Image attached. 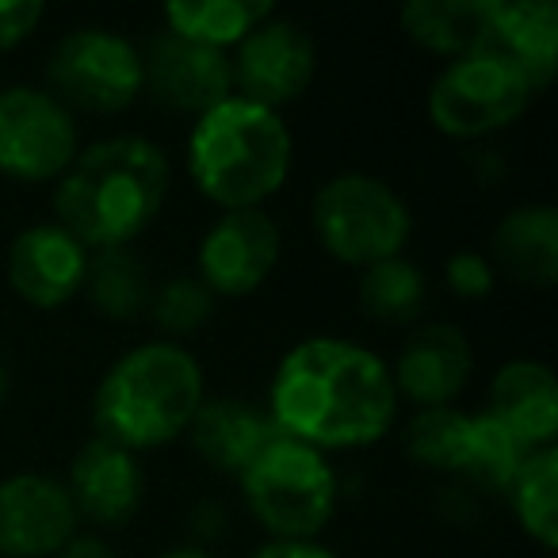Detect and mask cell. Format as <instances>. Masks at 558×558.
I'll list each match as a JSON object with an SVG mask.
<instances>
[{"label": "cell", "mask_w": 558, "mask_h": 558, "mask_svg": "<svg viewBox=\"0 0 558 558\" xmlns=\"http://www.w3.org/2000/svg\"><path fill=\"white\" fill-rule=\"evenodd\" d=\"M486 256L497 279L505 276L517 288L547 291L558 276V207L539 199L505 210Z\"/></svg>", "instance_id": "obj_19"}, {"label": "cell", "mask_w": 558, "mask_h": 558, "mask_svg": "<svg viewBox=\"0 0 558 558\" xmlns=\"http://www.w3.org/2000/svg\"><path fill=\"white\" fill-rule=\"evenodd\" d=\"M81 295L93 303L96 314L111 322H134L146 314L154 283L134 248H100L88 256V276Z\"/></svg>", "instance_id": "obj_24"}, {"label": "cell", "mask_w": 558, "mask_h": 558, "mask_svg": "<svg viewBox=\"0 0 558 558\" xmlns=\"http://www.w3.org/2000/svg\"><path fill=\"white\" fill-rule=\"evenodd\" d=\"M207 398V375L187 344L142 341L104 372L93 395L96 436L119 448L154 451L180 440Z\"/></svg>", "instance_id": "obj_3"}, {"label": "cell", "mask_w": 558, "mask_h": 558, "mask_svg": "<svg viewBox=\"0 0 558 558\" xmlns=\"http://www.w3.org/2000/svg\"><path fill=\"white\" fill-rule=\"evenodd\" d=\"M47 20L43 0H0V54L24 47Z\"/></svg>", "instance_id": "obj_29"}, {"label": "cell", "mask_w": 558, "mask_h": 558, "mask_svg": "<svg viewBox=\"0 0 558 558\" xmlns=\"http://www.w3.org/2000/svg\"><path fill=\"white\" fill-rule=\"evenodd\" d=\"M486 413L524 451L555 448L558 440V383L550 364L535 356L505 360L489 379Z\"/></svg>", "instance_id": "obj_17"}, {"label": "cell", "mask_w": 558, "mask_h": 558, "mask_svg": "<svg viewBox=\"0 0 558 558\" xmlns=\"http://www.w3.org/2000/svg\"><path fill=\"white\" fill-rule=\"evenodd\" d=\"M311 226L337 264L364 271L402 256L413 238V210L395 184L372 172H337L314 192Z\"/></svg>", "instance_id": "obj_6"}, {"label": "cell", "mask_w": 558, "mask_h": 558, "mask_svg": "<svg viewBox=\"0 0 558 558\" xmlns=\"http://www.w3.org/2000/svg\"><path fill=\"white\" fill-rule=\"evenodd\" d=\"M77 116H119L142 100V47L116 27H77L47 58V85Z\"/></svg>", "instance_id": "obj_7"}, {"label": "cell", "mask_w": 558, "mask_h": 558, "mask_svg": "<svg viewBox=\"0 0 558 558\" xmlns=\"http://www.w3.org/2000/svg\"><path fill=\"white\" fill-rule=\"evenodd\" d=\"M283 256V230L264 207L222 210L195 248V276L215 299H245L260 291Z\"/></svg>", "instance_id": "obj_11"}, {"label": "cell", "mask_w": 558, "mask_h": 558, "mask_svg": "<svg viewBox=\"0 0 558 558\" xmlns=\"http://www.w3.org/2000/svg\"><path fill=\"white\" fill-rule=\"evenodd\" d=\"M54 558H119V555L100 532H77Z\"/></svg>", "instance_id": "obj_32"}, {"label": "cell", "mask_w": 558, "mask_h": 558, "mask_svg": "<svg viewBox=\"0 0 558 558\" xmlns=\"http://www.w3.org/2000/svg\"><path fill=\"white\" fill-rule=\"evenodd\" d=\"M444 283L463 303H478V299H486L497 288V271L489 264V256L478 253V248H456L444 260Z\"/></svg>", "instance_id": "obj_28"}, {"label": "cell", "mask_w": 558, "mask_h": 558, "mask_svg": "<svg viewBox=\"0 0 558 558\" xmlns=\"http://www.w3.org/2000/svg\"><path fill=\"white\" fill-rule=\"evenodd\" d=\"M474 440V413L459 405H440V410H413V417L402 428L405 456L417 466L436 474L463 478L466 459H471Z\"/></svg>", "instance_id": "obj_23"}, {"label": "cell", "mask_w": 558, "mask_h": 558, "mask_svg": "<svg viewBox=\"0 0 558 558\" xmlns=\"http://www.w3.org/2000/svg\"><path fill=\"white\" fill-rule=\"evenodd\" d=\"M474 372V349L451 322H425L405 337L402 352L390 364L398 398L413 410L456 405Z\"/></svg>", "instance_id": "obj_16"}, {"label": "cell", "mask_w": 558, "mask_h": 558, "mask_svg": "<svg viewBox=\"0 0 558 558\" xmlns=\"http://www.w3.org/2000/svg\"><path fill=\"white\" fill-rule=\"evenodd\" d=\"M184 436L192 440V451L210 471L238 478L279 433L264 405H253L245 398H230V395L226 398L207 395Z\"/></svg>", "instance_id": "obj_20"}, {"label": "cell", "mask_w": 558, "mask_h": 558, "mask_svg": "<svg viewBox=\"0 0 558 558\" xmlns=\"http://www.w3.org/2000/svg\"><path fill=\"white\" fill-rule=\"evenodd\" d=\"M157 558H218L210 547H199V543H177V547L161 550Z\"/></svg>", "instance_id": "obj_33"}, {"label": "cell", "mask_w": 558, "mask_h": 558, "mask_svg": "<svg viewBox=\"0 0 558 558\" xmlns=\"http://www.w3.org/2000/svg\"><path fill=\"white\" fill-rule=\"evenodd\" d=\"M478 54L497 58L535 93H547L558 73L555 0H497Z\"/></svg>", "instance_id": "obj_18"}, {"label": "cell", "mask_w": 558, "mask_h": 558, "mask_svg": "<svg viewBox=\"0 0 558 558\" xmlns=\"http://www.w3.org/2000/svg\"><path fill=\"white\" fill-rule=\"evenodd\" d=\"M172 165L146 134H111L77 149L54 184V222L88 253L131 248L169 199Z\"/></svg>", "instance_id": "obj_2"}, {"label": "cell", "mask_w": 558, "mask_h": 558, "mask_svg": "<svg viewBox=\"0 0 558 558\" xmlns=\"http://www.w3.org/2000/svg\"><path fill=\"white\" fill-rule=\"evenodd\" d=\"M264 410L279 436L329 456L387 440L402 398L375 349L349 337H306L279 356Z\"/></svg>", "instance_id": "obj_1"}, {"label": "cell", "mask_w": 558, "mask_h": 558, "mask_svg": "<svg viewBox=\"0 0 558 558\" xmlns=\"http://www.w3.org/2000/svg\"><path fill=\"white\" fill-rule=\"evenodd\" d=\"M532 104V88L497 58L466 54L444 62L425 93V116L444 138L486 142L509 131Z\"/></svg>", "instance_id": "obj_8"}, {"label": "cell", "mask_w": 558, "mask_h": 558, "mask_svg": "<svg viewBox=\"0 0 558 558\" xmlns=\"http://www.w3.org/2000/svg\"><path fill=\"white\" fill-rule=\"evenodd\" d=\"M295 169V134L283 111L230 96L187 134V177L218 210H256Z\"/></svg>", "instance_id": "obj_4"}, {"label": "cell", "mask_w": 558, "mask_h": 558, "mask_svg": "<svg viewBox=\"0 0 558 558\" xmlns=\"http://www.w3.org/2000/svg\"><path fill=\"white\" fill-rule=\"evenodd\" d=\"M253 558H341L322 539H268Z\"/></svg>", "instance_id": "obj_31"}, {"label": "cell", "mask_w": 558, "mask_h": 558, "mask_svg": "<svg viewBox=\"0 0 558 558\" xmlns=\"http://www.w3.org/2000/svg\"><path fill=\"white\" fill-rule=\"evenodd\" d=\"M360 311L387 326H410L428 303V276L410 256H390L360 271L356 283Z\"/></svg>", "instance_id": "obj_26"}, {"label": "cell", "mask_w": 558, "mask_h": 558, "mask_svg": "<svg viewBox=\"0 0 558 558\" xmlns=\"http://www.w3.org/2000/svg\"><path fill=\"white\" fill-rule=\"evenodd\" d=\"M77 149V116L50 88H0V177L20 184H58Z\"/></svg>", "instance_id": "obj_9"}, {"label": "cell", "mask_w": 558, "mask_h": 558, "mask_svg": "<svg viewBox=\"0 0 558 558\" xmlns=\"http://www.w3.org/2000/svg\"><path fill=\"white\" fill-rule=\"evenodd\" d=\"M226 524H230V512H226V505H218V501H199V505H192V512H187V532L195 535L199 547H210V543L226 532Z\"/></svg>", "instance_id": "obj_30"}, {"label": "cell", "mask_w": 558, "mask_h": 558, "mask_svg": "<svg viewBox=\"0 0 558 558\" xmlns=\"http://www.w3.org/2000/svg\"><path fill=\"white\" fill-rule=\"evenodd\" d=\"M9 390H12V375H9L4 356H0V410H4V402H9Z\"/></svg>", "instance_id": "obj_34"}, {"label": "cell", "mask_w": 558, "mask_h": 558, "mask_svg": "<svg viewBox=\"0 0 558 558\" xmlns=\"http://www.w3.org/2000/svg\"><path fill=\"white\" fill-rule=\"evenodd\" d=\"M501 497L527 539L543 550L558 547V448L532 451Z\"/></svg>", "instance_id": "obj_25"}, {"label": "cell", "mask_w": 558, "mask_h": 558, "mask_svg": "<svg viewBox=\"0 0 558 558\" xmlns=\"http://www.w3.org/2000/svg\"><path fill=\"white\" fill-rule=\"evenodd\" d=\"M146 93L177 116H207L233 96L230 54L172 32H157L142 47V96Z\"/></svg>", "instance_id": "obj_12"}, {"label": "cell", "mask_w": 558, "mask_h": 558, "mask_svg": "<svg viewBox=\"0 0 558 558\" xmlns=\"http://www.w3.org/2000/svg\"><path fill=\"white\" fill-rule=\"evenodd\" d=\"M88 248L58 222H35L20 230L4 256L9 283L35 311H62L85 291Z\"/></svg>", "instance_id": "obj_14"}, {"label": "cell", "mask_w": 558, "mask_h": 558, "mask_svg": "<svg viewBox=\"0 0 558 558\" xmlns=\"http://www.w3.org/2000/svg\"><path fill=\"white\" fill-rule=\"evenodd\" d=\"M494 9L497 0H410L398 9V27L421 50L456 62L482 50Z\"/></svg>", "instance_id": "obj_21"}, {"label": "cell", "mask_w": 558, "mask_h": 558, "mask_svg": "<svg viewBox=\"0 0 558 558\" xmlns=\"http://www.w3.org/2000/svg\"><path fill=\"white\" fill-rule=\"evenodd\" d=\"M62 482L81 524H93L100 532L123 527L126 520L138 517L142 497H146V471L138 456L104 436L81 444Z\"/></svg>", "instance_id": "obj_15"}, {"label": "cell", "mask_w": 558, "mask_h": 558, "mask_svg": "<svg viewBox=\"0 0 558 558\" xmlns=\"http://www.w3.org/2000/svg\"><path fill=\"white\" fill-rule=\"evenodd\" d=\"M245 509L268 539H318L341 505V474L329 456L276 436L238 474Z\"/></svg>", "instance_id": "obj_5"}, {"label": "cell", "mask_w": 558, "mask_h": 558, "mask_svg": "<svg viewBox=\"0 0 558 558\" xmlns=\"http://www.w3.org/2000/svg\"><path fill=\"white\" fill-rule=\"evenodd\" d=\"M230 73L233 96L260 104V108L283 111L314 85L318 43L299 20L276 12L233 47Z\"/></svg>", "instance_id": "obj_10"}, {"label": "cell", "mask_w": 558, "mask_h": 558, "mask_svg": "<svg viewBox=\"0 0 558 558\" xmlns=\"http://www.w3.org/2000/svg\"><path fill=\"white\" fill-rule=\"evenodd\" d=\"M268 16H276L268 0H177L165 4V32L230 54Z\"/></svg>", "instance_id": "obj_22"}, {"label": "cell", "mask_w": 558, "mask_h": 558, "mask_svg": "<svg viewBox=\"0 0 558 558\" xmlns=\"http://www.w3.org/2000/svg\"><path fill=\"white\" fill-rule=\"evenodd\" d=\"M81 532L70 489L54 474L0 478V558H54Z\"/></svg>", "instance_id": "obj_13"}, {"label": "cell", "mask_w": 558, "mask_h": 558, "mask_svg": "<svg viewBox=\"0 0 558 558\" xmlns=\"http://www.w3.org/2000/svg\"><path fill=\"white\" fill-rule=\"evenodd\" d=\"M215 311H218V299L203 288V279L195 271H184V276H172L165 283H157L146 306L161 341H177V344H184V337L199 333L215 318Z\"/></svg>", "instance_id": "obj_27"}]
</instances>
